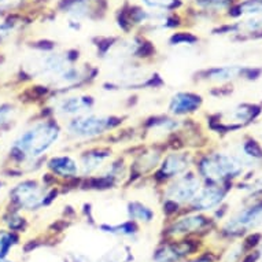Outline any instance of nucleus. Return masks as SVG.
Returning a JSON list of instances; mask_svg holds the SVG:
<instances>
[{
	"mask_svg": "<svg viewBox=\"0 0 262 262\" xmlns=\"http://www.w3.org/2000/svg\"><path fill=\"white\" fill-rule=\"evenodd\" d=\"M13 113L14 110L11 107H7V106L0 107V128L13 118Z\"/></svg>",
	"mask_w": 262,
	"mask_h": 262,
	"instance_id": "obj_22",
	"label": "nucleus"
},
{
	"mask_svg": "<svg viewBox=\"0 0 262 262\" xmlns=\"http://www.w3.org/2000/svg\"><path fill=\"white\" fill-rule=\"evenodd\" d=\"M92 106V99L86 96H64L56 100L55 112L63 117H77L90 112Z\"/></svg>",
	"mask_w": 262,
	"mask_h": 262,
	"instance_id": "obj_7",
	"label": "nucleus"
},
{
	"mask_svg": "<svg viewBox=\"0 0 262 262\" xmlns=\"http://www.w3.org/2000/svg\"><path fill=\"white\" fill-rule=\"evenodd\" d=\"M0 262H10V261H6L5 258H0Z\"/></svg>",
	"mask_w": 262,
	"mask_h": 262,
	"instance_id": "obj_23",
	"label": "nucleus"
},
{
	"mask_svg": "<svg viewBox=\"0 0 262 262\" xmlns=\"http://www.w3.org/2000/svg\"><path fill=\"white\" fill-rule=\"evenodd\" d=\"M199 106H201V98L199 96L187 94V92H181V94H177L173 96L170 103H169V110L176 116H181V114L195 112Z\"/></svg>",
	"mask_w": 262,
	"mask_h": 262,
	"instance_id": "obj_11",
	"label": "nucleus"
},
{
	"mask_svg": "<svg viewBox=\"0 0 262 262\" xmlns=\"http://www.w3.org/2000/svg\"><path fill=\"white\" fill-rule=\"evenodd\" d=\"M103 229H107L104 232L114 233V235H124V236H130L135 233V228L132 224H124L122 227L118 225V227H103Z\"/></svg>",
	"mask_w": 262,
	"mask_h": 262,
	"instance_id": "obj_20",
	"label": "nucleus"
},
{
	"mask_svg": "<svg viewBox=\"0 0 262 262\" xmlns=\"http://www.w3.org/2000/svg\"><path fill=\"white\" fill-rule=\"evenodd\" d=\"M48 166L60 177H73L78 172L77 162L70 157H55L48 163Z\"/></svg>",
	"mask_w": 262,
	"mask_h": 262,
	"instance_id": "obj_14",
	"label": "nucleus"
},
{
	"mask_svg": "<svg viewBox=\"0 0 262 262\" xmlns=\"http://www.w3.org/2000/svg\"><path fill=\"white\" fill-rule=\"evenodd\" d=\"M129 214L132 219L139 220V221H146V223L151 221L154 217V213L148 207L139 202H134L129 205Z\"/></svg>",
	"mask_w": 262,
	"mask_h": 262,
	"instance_id": "obj_18",
	"label": "nucleus"
},
{
	"mask_svg": "<svg viewBox=\"0 0 262 262\" xmlns=\"http://www.w3.org/2000/svg\"><path fill=\"white\" fill-rule=\"evenodd\" d=\"M146 9L166 10V11H179L184 7L183 0H140Z\"/></svg>",
	"mask_w": 262,
	"mask_h": 262,
	"instance_id": "obj_16",
	"label": "nucleus"
},
{
	"mask_svg": "<svg viewBox=\"0 0 262 262\" xmlns=\"http://www.w3.org/2000/svg\"><path fill=\"white\" fill-rule=\"evenodd\" d=\"M206 224L207 220L202 215H188V217L177 220L176 223H173L169 232L172 235H185V233L202 229L206 227Z\"/></svg>",
	"mask_w": 262,
	"mask_h": 262,
	"instance_id": "obj_13",
	"label": "nucleus"
},
{
	"mask_svg": "<svg viewBox=\"0 0 262 262\" xmlns=\"http://www.w3.org/2000/svg\"><path fill=\"white\" fill-rule=\"evenodd\" d=\"M107 155L103 152H88L86 155L82 157L81 161V169L84 173H92L96 169L102 166V163L106 161Z\"/></svg>",
	"mask_w": 262,
	"mask_h": 262,
	"instance_id": "obj_17",
	"label": "nucleus"
},
{
	"mask_svg": "<svg viewBox=\"0 0 262 262\" xmlns=\"http://www.w3.org/2000/svg\"><path fill=\"white\" fill-rule=\"evenodd\" d=\"M193 262H209V261H203V259H199V261H193Z\"/></svg>",
	"mask_w": 262,
	"mask_h": 262,
	"instance_id": "obj_24",
	"label": "nucleus"
},
{
	"mask_svg": "<svg viewBox=\"0 0 262 262\" xmlns=\"http://www.w3.org/2000/svg\"><path fill=\"white\" fill-rule=\"evenodd\" d=\"M201 189V183L192 174L179 176L166 189V196L172 203L191 202Z\"/></svg>",
	"mask_w": 262,
	"mask_h": 262,
	"instance_id": "obj_6",
	"label": "nucleus"
},
{
	"mask_svg": "<svg viewBox=\"0 0 262 262\" xmlns=\"http://www.w3.org/2000/svg\"><path fill=\"white\" fill-rule=\"evenodd\" d=\"M112 118L110 117L98 116H77L68 124V130L76 138H94L103 134L106 129L110 128Z\"/></svg>",
	"mask_w": 262,
	"mask_h": 262,
	"instance_id": "obj_4",
	"label": "nucleus"
},
{
	"mask_svg": "<svg viewBox=\"0 0 262 262\" xmlns=\"http://www.w3.org/2000/svg\"><path fill=\"white\" fill-rule=\"evenodd\" d=\"M192 5L195 10H199V11L215 13V11H223L231 7L232 0H192Z\"/></svg>",
	"mask_w": 262,
	"mask_h": 262,
	"instance_id": "obj_15",
	"label": "nucleus"
},
{
	"mask_svg": "<svg viewBox=\"0 0 262 262\" xmlns=\"http://www.w3.org/2000/svg\"><path fill=\"white\" fill-rule=\"evenodd\" d=\"M25 0H0V13H11L24 5Z\"/></svg>",
	"mask_w": 262,
	"mask_h": 262,
	"instance_id": "obj_21",
	"label": "nucleus"
},
{
	"mask_svg": "<svg viewBox=\"0 0 262 262\" xmlns=\"http://www.w3.org/2000/svg\"><path fill=\"white\" fill-rule=\"evenodd\" d=\"M47 198V189L35 181H25L13 189V199L25 210H36L43 206Z\"/></svg>",
	"mask_w": 262,
	"mask_h": 262,
	"instance_id": "obj_5",
	"label": "nucleus"
},
{
	"mask_svg": "<svg viewBox=\"0 0 262 262\" xmlns=\"http://www.w3.org/2000/svg\"><path fill=\"white\" fill-rule=\"evenodd\" d=\"M223 195L224 192L221 188L206 187V188L199 189L198 193L195 195V198L191 201V203L196 210H210L221 202Z\"/></svg>",
	"mask_w": 262,
	"mask_h": 262,
	"instance_id": "obj_10",
	"label": "nucleus"
},
{
	"mask_svg": "<svg viewBox=\"0 0 262 262\" xmlns=\"http://www.w3.org/2000/svg\"><path fill=\"white\" fill-rule=\"evenodd\" d=\"M59 138V128L54 122H37L24 130L14 140V151L22 158L35 159L44 154Z\"/></svg>",
	"mask_w": 262,
	"mask_h": 262,
	"instance_id": "obj_1",
	"label": "nucleus"
},
{
	"mask_svg": "<svg viewBox=\"0 0 262 262\" xmlns=\"http://www.w3.org/2000/svg\"><path fill=\"white\" fill-rule=\"evenodd\" d=\"M242 170V162L235 157L217 154L207 157L201 163V172L211 181H221L229 176H236Z\"/></svg>",
	"mask_w": 262,
	"mask_h": 262,
	"instance_id": "obj_3",
	"label": "nucleus"
},
{
	"mask_svg": "<svg viewBox=\"0 0 262 262\" xmlns=\"http://www.w3.org/2000/svg\"><path fill=\"white\" fill-rule=\"evenodd\" d=\"M191 158L185 152H174L168 155L163 159L161 172L165 174L163 177H179L181 173H184L189 166Z\"/></svg>",
	"mask_w": 262,
	"mask_h": 262,
	"instance_id": "obj_9",
	"label": "nucleus"
},
{
	"mask_svg": "<svg viewBox=\"0 0 262 262\" xmlns=\"http://www.w3.org/2000/svg\"><path fill=\"white\" fill-rule=\"evenodd\" d=\"M193 250L191 243H173L162 247L155 254V262H177Z\"/></svg>",
	"mask_w": 262,
	"mask_h": 262,
	"instance_id": "obj_12",
	"label": "nucleus"
},
{
	"mask_svg": "<svg viewBox=\"0 0 262 262\" xmlns=\"http://www.w3.org/2000/svg\"><path fill=\"white\" fill-rule=\"evenodd\" d=\"M56 10L70 21H98L106 17L108 10L107 0H59Z\"/></svg>",
	"mask_w": 262,
	"mask_h": 262,
	"instance_id": "obj_2",
	"label": "nucleus"
},
{
	"mask_svg": "<svg viewBox=\"0 0 262 262\" xmlns=\"http://www.w3.org/2000/svg\"><path fill=\"white\" fill-rule=\"evenodd\" d=\"M262 223V206L259 207H251L249 210L242 211L241 214L235 217L232 221H229L227 225L228 232L235 233L242 232V229H247V228L255 227L258 224Z\"/></svg>",
	"mask_w": 262,
	"mask_h": 262,
	"instance_id": "obj_8",
	"label": "nucleus"
},
{
	"mask_svg": "<svg viewBox=\"0 0 262 262\" xmlns=\"http://www.w3.org/2000/svg\"><path fill=\"white\" fill-rule=\"evenodd\" d=\"M17 237L7 231H0V258H5L9 254L10 249L15 245Z\"/></svg>",
	"mask_w": 262,
	"mask_h": 262,
	"instance_id": "obj_19",
	"label": "nucleus"
},
{
	"mask_svg": "<svg viewBox=\"0 0 262 262\" xmlns=\"http://www.w3.org/2000/svg\"><path fill=\"white\" fill-rule=\"evenodd\" d=\"M0 191H2V183H0Z\"/></svg>",
	"mask_w": 262,
	"mask_h": 262,
	"instance_id": "obj_25",
	"label": "nucleus"
}]
</instances>
